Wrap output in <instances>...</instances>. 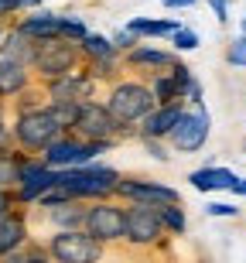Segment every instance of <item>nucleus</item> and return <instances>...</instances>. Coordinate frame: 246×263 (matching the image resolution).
<instances>
[{
  "label": "nucleus",
  "mask_w": 246,
  "mask_h": 263,
  "mask_svg": "<svg viewBox=\"0 0 246 263\" xmlns=\"http://www.w3.org/2000/svg\"><path fill=\"white\" fill-rule=\"evenodd\" d=\"M120 171L106 164H82V167H65V171H55V188H65L75 202H103L117 192Z\"/></svg>",
  "instance_id": "obj_1"
},
{
  "label": "nucleus",
  "mask_w": 246,
  "mask_h": 263,
  "mask_svg": "<svg viewBox=\"0 0 246 263\" xmlns=\"http://www.w3.org/2000/svg\"><path fill=\"white\" fill-rule=\"evenodd\" d=\"M10 134H14V147H17V151H24V154H41V151L62 134V127H59V120L51 117L48 103H41V106H34V109L17 113L14 123H10Z\"/></svg>",
  "instance_id": "obj_2"
},
{
  "label": "nucleus",
  "mask_w": 246,
  "mask_h": 263,
  "mask_svg": "<svg viewBox=\"0 0 246 263\" xmlns=\"http://www.w3.org/2000/svg\"><path fill=\"white\" fill-rule=\"evenodd\" d=\"M79 65H82L79 45H72V41H65V38L41 41V45H34V55H31V72H34L41 82L72 76V72H79Z\"/></svg>",
  "instance_id": "obj_3"
},
{
  "label": "nucleus",
  "mask_w": 246,
  "mask_h": 263,
  "mask_svg": "<svg viewBox=\"0 0 246 263\" xmlns=\"http://www.w3.org/2000/svg\"><path fill=\"white\" fill-rule=\"evenodd\" d=\"M45 250L55 263H103L106 256V246L92 239L86 229H55Z\"/></svg>",
  "instance_id": "obj_4"
},
{
  "label": "nucleus",
  "mask_w": 246,
  "mask_h": 263,
  "mask_svg": "<svg viewBox=\"0 0 246 263\" xmlns=\"http://www.w3.org/2000/svg\"><path fill=\"white\" fill-rule=\"evenodd\" d=\"M154 106H158V103L150 96V86H144V82H117V86H109V92H106V109L113 113V120L123 123V127L140 123Z\"/></svg>",
  "instance_id": "obj_5"
},
{
  "label": "nucleus",
  "mask_w": 246,
  "mask_h": 263,
  "mask_svg": "<svg viewBox=\"0 0 246 263\" xmlns=\"http://www.w3.org/2000/svg\"><path fill=\"white\" fill-rule=\"evenodd\" d=\"M92 239H99L103 246L123 243V229H127V205L120 202H89L86 205V226H82Z\"/></svg>",
  "instance_id": "obj_6"
},
{
  "label": "nucleus",
  "mask_w": 246,
  "mask_h": 263,
  "mask_svg": "<svg viewBox=\"0 0 246 263\" xmlns=\"http://www.w3.org/2000/svg\"><path fill=\"white\" fill-rule=\"evenodd\" d=\"M72 134L82 137V140H96V144H117V137L127 134V127L113 120V113L106 109V103H96V99H89L79 106V120H75V127Z\"/></svg>",
  "instance_id": "obj_7"
},
{
  "label": "nucleus",
  "mask_w": 246,
  "mask_h": 263,
  "mask_svg": "<svg viewBox=\"0 0 246 263\" xmlns=\"http://www.w3.org/2000/svg\"><path fill=\"white\" fill-rule=\"evenodd\" d=\"M117 198H123L127 205H150V209H164V205H181L178 188L161 185V181H150V178H127L120 175L117 181Z\"/></svg>",
  "instance_id": "obj_8"
},
{
  "label": "nucleus",
  "mask_w": 246,
  "mask_h": 263,
  "mask_svg": "<svg viewBox=\"0 0 246 263\" xmlns=\"http://www.w3.org/2000/svg\"><path fill=\"white\" fill-rule=\"evenodd\" d=\"M51 188H55V171H51L38 154H28L24 164H21V181H17V188H14V202H17L21 209L38 205V198L48 195Z\"/></svg>",
  "instance_id": "obj_9"
},
{
  "label": "nucleus",
  "mask_w": 246,
  "mask_h": 263,
  "mask_svg": "<svg viewBox=\"0 0 246 263\" xmlns=\"http://www.w3.org/2000/svg\"><path fill=\"white\" fill-rule=\"evenodd\" d=\"M209 130H212L209 109L205 106H192V109H185V113H181L178 127L171 130V137H167V144L175 147V151H181V154H195V151H202V147H205Z\"/></svg>",
  "instance_id": "obj_10"
},
{
  "label": "nucleus",
  "mask_w": 246,
  "mask_h": 263,
  "mask_svg": "<svg viewBox=\"0 0 246 263\" xmlns=\"http://www.w3.org/2000/svg\"><path fill=\"white\" fill-rule=\"evenodd\" d=\"M164 239V226L158 219V209L150 205H127V229L123 243L130 246H158Z\"/></svg>",
  "instance_id": "obj_11"
},
{
  "label": "nucleus",
  "mask_w": 246,
  "mask_h": 263,
  "mask_svg": "<svg viewBox=\"0 0 246 263\" xmlns=\"http://www.w3.org/2000/svg\"><path fill=\"white\" fill-rule=\"evenodd\" d=\"M92 92H96V76L86 65L79 72H72V76L45 82V99L48 103H89Z\"/></svg>",
  "instance_id": "obj_12"
},
{
  "label": "nucleus",
  "mask_w": 246,
  "mask_h": 263,
  "mask_svg": "<svg viewBox=\"0 0 246 263\" xmlns=\"http://www.w3.org/2000/svg\"><path fill=\"white\" fill-rule=\"evenodd\" d=\"M79 51H82V62H86V68L92 72V76H106V72H113L120 62V51L113 48V41L103 38V34H92L89 31L86 38L79 41Z\"/></svg>",
  "instance_id": "obj_13"
},
{
  "label": "nucleus",
  "mask_w": 246,
  "mask_h": 263,
  "mask_svg": "<svg viewBox=\"0 0 246 263\" xmlns=\"http://www.w3.org/2000/svg\"><path fill=\"white\" fill-rule=\"evenodd\" d=\"M14 31H21L28 41L41 45V41H55L62 38V14H51V10H28L24 17H17L10 24Z\"/></svg>",
  "instance_id": "obj_14"
},
{
  "label": "nucleus",
  "mask_w": 246,
  "mask_h": 263,
  "mask_svg": "<svg viewBox=\"0 0 246 263\" xmlns=\"http://www.w3.org/2000/svg\"><path fill=\"white\" fill-rule=\"evenodd\" d=\"M181 113H185V103H167V106H154L147 117L140 120V127H137L140 140H167V137H171V130L178 127Z\"/></svg>",
  "instance_id": "obj_15"
},
{
  "label": "nucleus",
  "mask_w": 246,
  "mask_h": 263,
  "mask_svg": "<svg viewBox=\"0 0 246 263\" xmlns=\"http://www.w3.org/2000/svg\"><path fill=\"white\" fill-rule=\"evenodd\" d=\"M31 239L28 233V212L24 209H10L7 215H0V256L7 253H17V250H24Z\"/></svg>",
  "instance_id": "obj_16"
},
{
  "label": "nucleus",
  "mask_w": 246,
  "mask_h": 263,
  "mask_svg": "<svg viewBox=\"0 0 246 263\" xmlns=\"http://www.w3.org/2000/svg\"><path fill=\"white\" fill-rule=\"evenodd\" d=\"M79 151H82V137H75V134H59L38 157L51 167V171H65V167H75V164H79Z\"/></svg>",
  "instance_id": "obj_17"
},
{
  "label": "nucleus",
  "mask_w": 246,
  "mask_h": 263,
  "mask_svg": "<svg viewBox=\"0 0 246 263\" xmlns=\"http://www.w3.org/2000/svg\"><path fill=\"white\" fill-rule=\"evenodd\" d=\"M127 65H134V68H140V72H167V68L175 65V55L171 51H164V48H150V45H137V48H130L127 55Z\"/></svg>",
  "instance_id": "obj_18"
},
{
  "label": "nucleus",
  "mask_w": 246,
  "mask_h": 263,
  "mask_svg": "<svg viewBox=\"0 0 246 263\" xmlns=\"http://www.w3.org/2000/svg\"><path fill=\"white\" fill-rule=\"evenodd\" d=\"M236 178L239 175H236V171H229V167L209 164V167L192 171V175H188V181H192V188H195V192H222V188H229V192H233Z\"/></svg>",
  "instance_id": "obj_19"
},
{
  "label": "nucleus",
  "mask_w": 246,
  "mask_h": 263,
  "mask_svg": "<svg viewBox=\"0 0 246 263\" xmlns=\"http://www.w3.org/2000/svg\"><path fill=\"white\" fill-rule=\"evenodd\" d=\"M31 89V68L14 65V62H0V103L4 99H17L21 92Z\"/></svg>",
  "instance_id": "obj_20"
},
{
  "label": "nucleus",
  "mask_w": 246,
  "mask_h": 263,
  "mask_svg": "<svg viewBox=\"0 0 246 263\" xmlns=\"http://www.w3.org/2000/svg\"><path fill=\"white\" fill-rule=\"evenodd\" d=\"M31 55H34V41H28L21 31L7 28L4 41H0V62H14V65H28L31 68Z\"/></svg>",
  "instance_id": "obj_21"
},
{
  "label": "nucleus",
  "mask_w": 246,
  "mask_h": 263,
  "mask_svg": "<svg viewBox=\"0 0 246 263\" xmlns=\"http://www.w3.org/2000/svg\"><path fill=\"white\" fill-rule=\"evenodd\" d=\"M181 28L178 21H167V17H161V21H150V17H134L127 24V31L130 34H137V38H167L171 41V34Z\"/></svg>",
  "instance_id": "obj_22"
},
{
  "label": "nucleus",
  "mask_w": 246,
  "mask_h": 263,
  "mask_svg": "<svg viewBox=\"0 0 246 263\" xmlns=\"http://www.w3.org/2000/svg\"><path fill=\"white\" fill-rule=\"evenodd\" d=\"M48 219L55 229H82L86 226V202H65L48 209Z\"/></svg>",
  "instance_id": "obj_23"
},
{
  "label": "nucleus",
  "mask_w": 246,
  "mask_h": 263,
  "mask_svg": "<svg viewBox=\"0 0 246 263\" xmlns=\"http://www.w3.org/2000/svg\"><path fill=\"white\" fill-rule=\"evenodd\" d=\"M24 157H28V154H24V151H17V147L0 154V188H10V192L17 188V181H21V164H24Z\"/></svg>",
  "instance_id": "obj_24"
},
{
  "label": "nucleus",
  "mask_w": 246,
  "mask_h": 263,
  "mask_svg": "<svg viewBox=\"0 0 246 263\" xmlns=\"http://www.w3.org/2000/svg\"><path fill=\"white\" fill-rule=\"evenodd\" d=\"M158 219H161V226H164L167 236H185L188 215H185L181 205H164V209H158Z\"/></svg>",
  "instance_id": "obj_25"
},
{
  "label": "nucleus",
  "mask_w": 246,
  "mask_h": 263,
  "mask_svg": "<svg viewBox=\"0 0 246 263\" xmlns=\"http://www.w3.org/2000/svg\"><path fill=\"white\" fill-rule=\"evenodd\" d=\"M86 34H89L86 21L72 17V14H62V38H65V41H72V45H79V41L86 38Z\"/></svg>",
  "instance_id": "obj_26"
},
{
  "label": "nucleus",
  "mask_w": 246,
  "mask_h": 263,
  "mask_svg": "<svg viewBox=\"0 0 246 263\" xmlns=\"http://www.w3.org/2000/svg\"><path fill=\"white\" fill-rule=\"evenodd\" d=\"M171 45H175L178 51H195L198 45H202V38H198V31H192V28H178L175 34H171Z\"/></svg>",
  "instance_id": "obj_27"
},
{
  "label": "nucleus",
  "mask_w": 246,
  "mask_h": 263,
  "mask_svg": "<svg viewBox=\"0 0 246 263\" xmlns=\"http://www.w3.org/2000/svg\"><path fill=\"white\" fill-rule=\"evenodd\" d=\"M226 62H229V65H236V68H246V34H239V38L229 45Z\"/></svg>",
  "instance_id": "obj_28"
},
{
  "label": "nucleus",
  "mask_w": 246,
  "mask_h": 263,
  "mask_svg": "<svg viewBox=\"0 0 246 263\" xmlns=\"http://www.w3.org/2000/svg\"><path fill=\"white\" fill-rule=\"evenodd\" d=\"M109 41H113V48H117L120 55H127L130 48H137V45H140V38H137V34H130L127 28H123V31H117V34H113Z\"/></svg>",
  "instance_id": "obj_29"
},
{
  "label": "nucleus",
  "mask_w": 246,
  "mask_h": 263,
  "mask_svg": "<svg viewBox=\"0 0 246 263\" xmlns=\"http://www.w3.org/2000/svg\"><path fill=\"white\" fill-rule=\"evenodd\" d=\"M24 263H55V260L48 256V250H45V246L28 243V246H24Z\"/></svg>",
  "instance_id": "obj_30"
},
{
  "label": "nucleus",
  "mask_w": 246,
  "mask_h": 263,
  "mask_svg": "<svg viewBox=\"0 0 246 263\" xmlns=\"http://www.w3.org/2000/svg\"><path fill=\"white\" fill-rule=\"evenodd\" d=\"M205 212L212 215V219H233V215H239V209L229 205V202H212V205H205Z\"/></svg>",
  "instance_id": "obj_31"
},
{
  "label": "nucleus",
  "mask_w": 246,
  "mask_h": 263,
  "mask_svg": "<svg viewBox=\"0 0 246 263\" xmlns=\"http://www.w3.org/2000/svg\"><path fill=\"white\" fill-rule=\"evenodd\" d=\"M4 151H14V134H10V123L0 117V154Z\"/></svg>",
  "instance_id": "obj_32"
},
{
  "label": "nucleus",
  "mask_w": 246,
  "mask_h": 263,
  "mask_svg": "<svg viewBox=\"0 0 246 263\" xmlns=\"http://www.w3.org/2000/svg\"><path fill=\"white\" fill-rule=\"evenodd\" d=\"M209 7H212V14L219 17V24H226L229 21V0H205Z\"/></svg>",
  "instance_id": "obj_33"
},
{
  "label": "nucleus",
  "mask_w": 246,
  "mask_h": 263,
  "mask_svg": "<svg viewBox=\"0 0 246 263\" xmlns=\"http://www.w3.org/2000/svg\"><path fill=\"white\" fill-rule=\"evenodd\" d=\"M17 10H21V0H0V24H4V21H10Z\"/></svg>",
  "instance_id": "obj_34"
},
{
  "label": "nucleus",
  "mask_w": 246,
  "mask_h": 263,
  "mask_svg": "<svg viewBox=\"0 0 246 263\" xmlns=\"http://www.w3.org/2000/svg\"><path fill=\"white\" fill-rule=\"evenodd\" d=\"M10 209H17V202H14V192H10V188H0V215H7Z\"/></svg>",
  "instance_id": "obj_35"
},
{
  "label": "nucleus",
  "mask_w": 246,
  "mask_h": 263,
  "mask_svg": "<svg viewBox=\"0 0 246 263\" xmlns=\"http://www.w3.org/2000/svg\"><path fill=\"white\" fill-rule=\"evenodd\" d=\"M140 144L147 147L150 154L158 157V161H167V151H164V140H140Z\"/></svg>",
  "instance_id": "obj_36"
},
{
  "label": "nucleus",
  "mask_w": 246,
  "mask_h": 263,
  "mask_svg": "<svg viewBox=\"0 0 246 263\" xmlns=\"http://www.w3.org/2000/svg\"><path fill=\"white\" fill-rule=\"evenodd\" d=\"M167 10H188V7H195L198 0H161Z\"/></svg>",
  "instance_id": "obj_37"
},
{
  "label": "nucleus",
  "mask_w": 246,
  "mask_h": 263,
  "mask_svg": "<svg viewBox=\"0 0 246 263\" xmlns=\"http://www.w3.org/2000/svg\"><path fill=\"white\" fill-rule=\"evenodd\" d=\"M0 263H24V250H17V253H7V256H0Z\"/></svg>",
  "instance_id": "obj_38"
},
{
  "label": "nucleus",
  "mask_w": 246,
  "mask_h": 263,
  "mask_svg": "<svg viewBox=\"0 0 246 263\" xmlns=\"http://www.w3.org/2000/svg\"><path fill=\"white\" fill-rule=\"evenodd\" d=\"M233 192H236V195H243V198H246V178H236V185H233Z\"/></svg>",
  "instance_id": "obj_39"
},
{
  "label": "nucleus",
  "mask_w": 246,
  "mask_h": 263,
  "mask_svg": "<svg viewBox=\"0 0 246 263\" xmlns=\"http://www.w3.org/2000/svg\"><path fill=\"white\" fill-rule=\"evenodd\" d=\"M4 31H7V28H4V24H0V41H4Z\"/></svg>",
  "instance_id": "obj_40"
},
{
  "label": "nucleus",
  "mask_w": 246,
  "mask_h": 263,
  "mask_svg": "<svg viewBox=\"0 0 246 263\" xmlns=\"http://www.w3.org/2000/svg\"><path fill=\"white\" fill-rule=\"evenodd\" d=\"M243 34H246V17H243Z\"/></svg>",
  "instance_id": "obj_41"
},
{
  "label": "nucleus",
  "mask_w": 246,
  "mask_h": 263,
  "mask_svg": "<svg viewBox=\"0 0 246 263\" xmlns=\"http://www.w3.org/2000/svg\"><path fill=\"white\" fill-rule=\"evenodd\" d=\"M0 117H4V103H0Z\"/></svg>",
  "instance_id": "obj_42"
}]
</instances>
